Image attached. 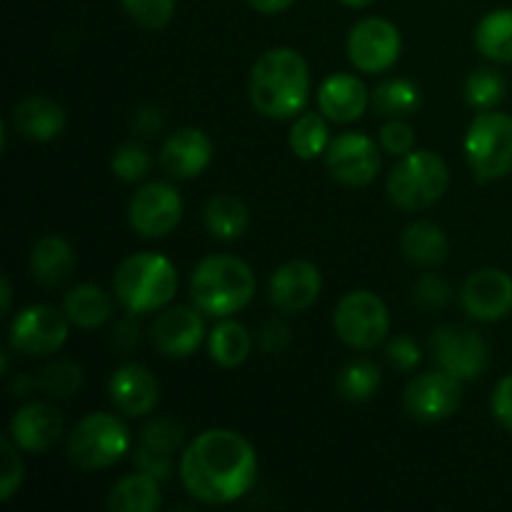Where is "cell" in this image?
<instances>
[{
  "instance_id": "cell-1",
  "label": "cell",
  "mask_w": 512,
  "mask_h": 512,
  "mask_svg": "<svg viewBox=\"0 0 512 512\" xmlns=\"http://www.w3.org/2000/svg\"><path fill=\"white\" fill-rule=\"evenodd\" d=\"M180 478L185 490L200 503H235L253 488L258 478L253 445L235 430H205L183 450Z\"/></svg>"
},
{
  "instance_id": "cell-2",
  "label": "cell",
  "mask_w": 512,
  "mask_h": 512,
  "mask_svg": "<svg viewBox=\"0 0 512 512\" xmlns=\"http://www.w3.org/2000/svg\"><path fill=\"white\" fill-rule=\"evenodd\" d=\"M250 100L265 118H293L308 103L310 70L293 48H273L255 60L250 70Z\"/></svg>"
},
{
  "instance_id": "cell-3",
  "label": "cell",
  "mask_w": 512,
  "mask_h": 512,
  "mask_svg": "<svg viewBox=\"0 0 512 512\" xmlns=\"http://www.w3.org/2000/svg\"><path fill=\"white\" fill-rule=\"evenodd\" d=\"M255 275L248 263L233 255H210L200 260L190 278V298L200 313L228 318L253 300Z\"/></svg>"
},
{
  "instance_id": "cell-4",
  "label": "cell",
  "mask_w": 512,
  "mask_h": 512,
  "mask_svg": "<svg viewBox=\"0 0 512 512\" xmlns=\"http://www.w3.org/2000/svg\"><path fill=\"white\" fill-rule=\"evenodd\" d=\"M115 298L130 313H153L165 308L178 290L175 265L160 253H135L120 263L113 278Z\"/></svg>"
},
{
  "instance_id": "cell-5",
  "label": "cell",
  "mask_w": 512,
  "mask_h": 512,
  "mask_svg": "<svg viewBox=\"0 0 512 512\" xmlns=\"http://www.w3.org/2000/svg\"><path fill=\"white\" fill-rule=\"evenodd\" d=\"M450 170L433 150H410L388 178V195L398 208L420 210L440 200L448 190Z\"/></svg>"
},
{
  "instance_id": "cell-6",
  "label": "cell",
  "mask_w": 512,
  "mask_h": 512,
  "mask_svg": "<svg viewBox=\"0 0 512 512\" xmlns=\"http://www.w3.org/2000/svg\"><path fill=\"white\" fill-rule=\"evenodd\" d=\"M130 448V433L120 418L110 413H90L68 438V455L75 468L93 473L118 463Z\"/></svg>"
},
{
  "instance_id": "cell-7",
  "label": "cell",
  "mask_w": 512,
  "mask_h": 512,
  "mask_svg": "<svg viewBox=\"0 0 512 512\" xmlns=\"http://www.w3.org/2000/svg\"><path fill=\"white\" fill-rule=\"evenodd\" d=\"M465 158L478 180H498L512 173V118L480 113L465 133Z\"/></svg>"
},
{
  "instance_id": "cell-8",
  "label": "cell",
  "mask_w": 512,
  "mask_h": 512,
  "mask_svg": "<svg viewBox=\"0 0 512 512\" xmlns=\"http://www.w3.org/2000/svg\"><path fill=\"white\" fill-rule=\"evenodd\" d=\"M335 333L358 350H373L388 338L390 315L383 300L370 290H353L335 308Z\"/></svg>"
},
{
  "instance_id": "cell-9",
  "label": "cell",
  "mask_w": 512,
  "mask_h": 512,
  "mask_svg": "<svg viewBox=\"0 0 512 512\" xmlns=\"http://www.w3.org/2000/svg\"><path fill=\"white\" fill-rule=\"evenodd\" d=\"M68 323V315L50 305H30L10 323V345L33 358H48L68 340Z\"/></svg>"
},
{
  "instance_id": "cell-10",
  "label": "cell",
  "mask_w": 512,
  "mask_h": 512,
  "mask_svg": "<svg viewBox=\"0 0 512 512\" xmlns=\"http://www.w3.org/2000/svg\"><path fill=\"white\" fill-rule=\"evenodd\" d=\"M128 218L143 238H165L183 220V198L173 185L148 183L130 200Z\"/></svg>"
},
{
  "instance_id": "cell-11",
  "label": "cell",
  "mask_w": 512,
  "mask_h": 512,
  "mask_svg": "<svg viewBox=\"0 0 512 512\" xmlns=\"http://www.w3.org/2000/svg\"><path fill=\"white\" fill-rule=\"evenodd\" d=\"M430 345L440 368L458 380H475L488 368V343L483 335L470 328H458V325L438 328Z\"/></svg>"
},
{
  "instance_id": "cell-12",
  "label": "cell",
  "mask_w": 512,
  "mask_h": 512,
  "mask_svg": "<svg viewBox=\"0 0 512 512\" xmlns=\"http://www.w3.org/2000/svg\"><path fill=\"white\" fill-rule=\"evenodd\" d=\"M403 38L390 20L365 18L350 30L348 58L363 73H383L400 58Z\"/></svg>"
},
{
  "instance_id": "cell-13",
  "label": "cell",
  "mask_w": 512,
  "mask_h": 512,
  "mask_svg": "<svg viewBox=\"0 0 512 512\" xmlns=\"http://www.w3.org/2000/svg\"><path fill=\"white\" fill-rule=\"evenodd\" d=\"M325 163H328L330 175L340 185L363 188V185L373 183L380 173L378 145L363 133H343L328 145Z\"/></svg>"
},
{
  "instance_id": "cell-14",
  "label": "cell",
  "mask_w": 512,
  "mask_h": 512,
  "mask_svg": "<svg viewBox=\"0 0 512 512\" xmlns=\"http://www.w3.org/2000/svg\"><path fill=\"white\" fill-rule=\"evenodd\" d=\"M460 403H463L460 380L445 370L418 375L405 388V410L423 423L450 418L460 408Z\"/></svg>"
},
{
  "instance_id": "cell-15",
  "label": "cell",
  "mask_w": 512,
  "mask_h": 512,
  "mask_svg": "<svg viewBox=\"0 0 512 512\" xmlns=\"http://www.w3.org/2000/svg\"><path fill=\"white\" fill-rule=\"evenodd\" d=\"M463 308L480 323H495L512 310V278L505 270L485 268L470 275L463 285Z\"/></svg>"
},
{
  "instance_id": "cell-16",
  "label": "cell",
  "mask_w": 512,
  "mask_h": 512,
  "mask_svg": "<svg viewBox=\"0 0 512 512\" xmlns=\"http://www.w3.org/2000/svg\"><path fill=\"white\" fill-rule=\"evenodd\" d=\"M323 278L308 260H290L280 265L270 278V300L283 313H303L318 300Z\"/></svg>"
},
{
  "instance_id": "cell-17",
  "label": "cell",
  "mask_w": 512,
  "mask_h": 512,
  "mask_svg": "<svg viewBox=\"0 0 512 512\" xmlns=\"http://www.w3.org/2000/svg\"><path fill=\"white\" fill-rule=\"evenodd\" d=\"M153 345L165 358H190L205 338L198 308H170L153 323Z\"/></svg>"
},
{
  "instance_id": "cell-18",
  "label": "cell",
  "mask_w": 512,
  "mask_h": 512,
  "mask_svg": "<svg viewBox=\"0 0 512 512\" xmlns=\"http://www.w3.org/2000/svg\"><path fill=\"white\" fill-rule=\"evenodd\" d=\"M110 400L128 418L153 413L160 400V385L148 368L138 363L120 365L110 378Z\"/></svg>"
},
{
  "instance_id": "cell-19",
  "label": "cell",
  "mask_w": 512,
  "mask_h": 512,
  "mask_svg": "<svg viewBox=\"0 0 512 512\" xmlns=\"http://www.w3.org/2000/svg\"><path fill=\"white\" fill-rule=\"evenodd\" d=\"M213 158V143L198 128H183L165 140L160 150V165L175 180L198 178Z\"/></svg>"
},
{
  "instance_id": "cell-20",
  "label": "cell",
  "mask_w": 512,
  "mask_h": 512,
  "mask_svg": "<svg viewBox=\"0 0 512 512\" xmlns=\"http://www.w3.org/2000/svg\"><path fill=\"white\" fill-rule=\"evenodd\" d=\"M63 435V418L53 405L30 403L10 420V438L25 453H45Z\"/></svg>"
},
{
  "instance_id": "cell-21",
  "label": "cell",
  "mask_w": 512,
  "mask_h": 512,
  "mask_svg": "<svg viewBox=\"0 0 512 512\" xmlns=\"http://www.w3.org/2000/svg\"><path fill=\"white\" fill-rule=\"evenodd\" d=\"M368 103V88H365L363 80L350 73L330 75L318 90L320 113L335 123H353V120L363 118Z\"/></svg>"
},
{
  "instance_id": "cell-22",
  "label": "cell",
  "mask_w": 512,
  "mask_h": 512,
  "mask_svg": "<svg viewBox=\"0 0 512 512\" xmlns=\"http://www.w3.org/2000/svg\"><path fill=\"white\" fill-rule=\"evenodd\" d=\"M13 128L23 138L45 143L63 133L65 110L45 95H30L13 108Z\"/></svg>"
},
{
  "instance_id": "cell-23",
  "label": "cell",
  "mask_w": 512,
  "mask_h": 512,
  "mask_svg": "<svg viewBox=\"0 0 512 512\" xmlns=\"http://www.w3.org/2000/svg\"><path fill=\"white\" fill-rule=\"evenodd\" d=\"M75 263V250L68 240L58 238V235H48L35 243L33 255H30V270L33 278L38 280L45 288H55V285L65 283L73 275Z\"/></svg>"
},
{
  "instance_id": "cell-24",
  "label": "cell",
  "mask_w": 512,
  "mask_h": 512,
  "mask_svg": "<svg viewBox=\"0 0 512 512\" xmlns=\"http://www.w3.org/2000/svg\"><path fill=\"white\" fill-rule=\"evenodd\" d=\"M163 503L160 483L155 475L140 473L118 480L108 495V508L113 512H155Z\"/></svg>"
},
{
  "instance_id": "cell-25",
  "label": "cell",
  "mask_w": 512,
  "mask_h": 512,
  "mask_svg": "<svg viewBox=\"0 0 512 512\" xmlns=\"http://www.w3.org/2000/svg\"><path fill=\"white\" fill-rule=\"evenodd\" d=\"M400 248H403L405 258L413 260L415 265L433 268V265L443 263L448 255V238L440 225L430 223V220H418L405 228Z\"/></svg>"
},
{
  "instance_id": "cell-26",
  "label": "cell",
  "mask_w": 512,
  "mask_h": 512,
  "mask_svg": "<svg viewBox=\"0 0 512 512\" xmlns=\"http://www.w3.org/2000/svg\"><path fill=\"white\" fill-rule=\"evenodd\" d=\"M63 313L68 315V320L73 325L83 330H93L100 328L105 320L110 318L113 313V303H110L108 293L98 285H78V288L70 290L65 295V303H63Z\"/></svg>"
},
{
  "instance_id": "cell-27",
  "label": "cell",
  "mask_w": 512,
  "mask_h": 512,
  "mask_svg": "<svg viewBox=\"0 0 512 512\" xmlns=\"http://www.w3.org/2000/svg\"><path fill=\"white\" fill-rule=\"evenodd\" d=\"M203 220L205 228L215 240H238L248 230L250 215L243 200L223 193L208 200L203 210Z\"/></svg>"
},
{
  "instance_id": "cell-28",
  "label": "cell",
  "mask_w": 512,
  "mask_h": 512,
  "mask_svg": "<svg viewBox=\"0 0 512 512\" xmlns=\"http://www.w3.org/2000/svg\"><path fill=\"white\" fill-rule=\"evenodd\" d=\"M475 45L495 63H512V8L485 15L475 28Z\"/></svg>"
},
{
  "instance_id": "cell-29",
  "label": "cell",
  "mask_w": 512,
  "mask_h": 512,
  "mask_svg": "<svg viewBox=\"0 0 512 512\" xmlns=\"http://www.w3.org/2000/svg\"><path fill=\"white\" fill-rule=\"evenodd\" d=\"M210 358L220 365V368H238L248 360L250 350H253V340H250L248 330L235 320H225V323L215 325L210 333Z\"/></svg>"
},
{
  "instance_id": "cell-30",
  "label": "cell",
  "mask_w": 512,
  "mask_h": 512,
  "mask_svg": "<svg viewBox=\"0 0 512 512\" xmlns=\"http://www.w3.org/2000/svg\"><path fill=\"white\" fill-rule=\"evenodd\" d=\"M370 105L378 115L385 118H400V115H410L420 105V90L415 88L410 80L393 78L385 80L375 88Z\"/></svg>"
},
{
  "instance_id": "cell-31",
  "label": "cell",
  "mask_w": 512,
  "mask_h": 512,
  "mask_svg": "<svg viewBox=\"0 0 512 512\" xmlns=\"http://www.w3.org/2000/svg\"><path fill=\"white\" fill-rule=\"evenodd\" d=\"M328 145V125H325L323 113H305L295 120L290 130V148L298 158L315 160L328 150Z\"/></svg>"
},
{
  "instance_id": "cell-32",
  "label": "cell",
  "mask_w": 512,
  "mask_h": 512,
  "mask_svg": "<svg viewBox=\"0 0 512 512\" xmlns=\"http://www.w3.org/2000/svg\"><path fill=\"white\" fill-rule=\"evenodd\" d=\"M80 385H83V370L73 360H55V363L45 365L38 375V388L58 400L73 398Z\"/></svg>"
},
{
  "instance_id": "cell-33",
  "label": "cell",
  "mask_w": 512,
  "mask_h": 512,
  "mask_svg": "<svg viewBox=\"0 0 512 512\" xmlns=\"http://www.w3.org/2000/svg\"><path fill=\"white\" fill-rule=\"evenodd\" d=\"M378 388H380V370L378 365L370 363V360H355V363H350L338 378L340 395H343L345 400H353V403L370 400Z\"/></svg>"
},
{
  "instance_id": "cell-34",
  "label": "cell",
  "mask_w": 512,
  "mask_h": 512,
  "mask_svg": "<svg viewBox=\"0 0 512 512\" xmlns=\"http://www.w3.org/2000/svg\"><path fill=\"white\" fill-rule=\"evenodd\" d=\"M465 98L480 110L495 108L505 98V78L493 68H480L465 80Z\"/></svg>"
},
{
  "instance_id": "cell-35",
  "label": "cell",
  "mask_w": 512,
  "mask_h": 512,
  "mask_svg": "<svg viewBox=\"0 0 512 512\" xmlns=\"http://www.w3.org/2000/svg\"><path fill=\"white\" fill-rule=\"evenodd\" d=\"M183 440L185 430L178 423H173V420H153V423L143 428L140 448L150 450L155 455H163V458H173L183 448Z\"/></svg>"
},
{
  "instance_id": "cell-36",
  "label": "cell",
  "mask_w": 512,
  "mask_h": 512,
  "mask_svg": "<svg viewBox=\"0 0 512 512\" xmlns=\"http://www.w3.org/2000/svg\"><path fill=\"white\" fill-rule=\"evenodd\" d=\"M110 168H113L115 178L125 180V183H138L150 173V155L140 143H125L115 150Z\"/></svg>"
},
{
  "instance_id": "cell-37",
  "label": "cell",
  "mask_w": 512,
  "mask_h": 512,
  "mask_svg": "<svg viewBox=\"0 0 512 512\" xmlns=\"http://www.w3.org/2000/svg\"><path fill=\"white\" fill-rule=\"evenodd\" d=\"M125 13L148 30H160L170 23L175 13V0H120Z\"/></svg>"
},
{
  "instance_id": "cell-38",
  "label": "cell",
  "mask_w": 512,
  "mask_h": 512,
  "mask_svg": "<svg viewBox=\"0 0 512 512\" xmlns=\"http://www.w3.org/2000/svg\"><path fill=\"white\" fill-rule=\"evenodd\" d=\"M0 450H3V478H0V500L13 498L15 490L23 483V460H20L18 445L13 438L0 440Z\"/></svg>"
},
{
  "instance_id": "cell-39",
  "label": "cell",
  "mask_w": 512,
  "mask_h": 512,
  "mask_svg": "<svg viewBox=\"0 0 512 512\" xmlns=\"http://www.w3.org/2000/svg\"><path fill=\"white\" fill-rule=\"evenodd\" d=\"M413 298L420 308L438 310V308H445V305L450 303V298H453V290H450V285L445 283L443 278H438V275H425V278H420L418 285H415Z\"/></svg>"
},
{
  "instance_id": "cell-40",
  "label": "cell",
  "mask_w": 512,
  "mask_h": 512,
  "mask_svg": "<svg viewBox=\"0 0 512 512\" xmlns=\"http://www.w3.org/2000/svg\"><path fill=\"white\" fill-rule=\"evenodd\" d=\"M380 143H383V148L388 150V153L403 158V155H408L410 150H413L415 133L408 123H403V120H390V123H385L383 128H380Z\"/></svg>"
},
{
  "instance_id": "cell-41",
  "label": "cell",
  "mask_w": 512,
  "mask_h": 512,
  "mask_svg": "<svg viewBox=\"0 0 512 512\" xmlns=\"http://www.w3.org/2000/svg\"><path fill=\"white\" fill-rule=\"evenodd\" d=\"M388 360L398 370H413L420 363V350L415 340L408 338V335H398L395 340H390Z\"/></svg>"
},
{
  "instance_id": "cell-42",
  "label": "cell",
  "mask_w": 512,
  "mask_h": 512,
  "mask_svg": "<svg viewBox=\"0 0 512 512\" xmlns=\"http://www.w3.org/2000/svg\"><path fill=\"white\" fill-rule=\"evenodd\" d=\"M290 343V330L288 325L280 323V320H270L265 323V328L260 330V348L268 355H278L288 348Z\"/></svg>"
},
{
  "instance_id": "cell-43",
  "label": "cell",
  "mask_w": 512,
  "mask_h": 512,
  "mask_svg": "<svg viewBox=\"0 0 512 512\" xmlns=\"http://www.w3.org/2000/svg\"><path fill=\"white\" fill-rule=\"evenodd\" d=\"M493 415L505 430L512 433V375L503 378L493 393Z\"/></svg>"
},
{
  "instance_id": "cell-44",
  "label": "cell",
  "mask_w": 512,
  "mask_h": 512,
  "mask_svg": "<svg viewBox=\"0 0 512 512\" xmlns=\"http://www.w3.org/2000/svg\"><path fill=\"white\" fill-rule=\"evenodd\" d=\"M133 460H135V465H138L140 470L155 475L158 480L170 478V473H173V458H163V455H155V453H150V450L140 448V445H138V450H135Z\"/></svg>"
},
{
  "instance_id": "cell-45",
  "label": "cell",
  "mask_w": 512,
  "mask_h": 512,
  "mask_svg": "<svg viewBox=\"0 0 512 512\" xmlns=\"http://www.w3.org/2000/svg\"><path fill=\"white\" fill-rule=\"evenodd\" d=\"M133 128L138 135L153 138V135H158L160 130H163V115L155 108H140L138 113H135Z\"/></svg>"
},
{
  "instance_id": "cell-46",
  "label": "cell",
  "mask_w": 512,
  "mask_h": 512,
  "mask_svg": "<svg viewBox=\"0 0 512 512\" xmlns=\"http://www.w3.org/2000/svg\"><path fill=\"white\" fill-rule=\"evenodd\" d=\"M140 343V330L133 320H120L113 328V345L120 353H130Z\"/></svg>"
},
{
  "instance_id": "cell-47",
  "label": "cell",
  "mask_w": 512,
  "mask_h": 512,
  "mask_svg": "<svg viewBox=\"0 0 512 512\" xmlns=\"http://www.w3.org/2000/svg\"><path fill=\"white\" fill-rule=\"evenodd\" d=\"M248 3H250V8H255L258 13L273 15V13H280V10L290 8L295 0H248Z\"/></svg>"
},
{
  "instance_id": "cell-48",
  "label": "cell",
  "mask_w": 512,
  "mask_h": 512,
  "mask_svg": "<svg viewBox=\"0 0 512 512\" xmlns=\"http://www.w3.org/2000/svg\"><path fill=\"white\" fill-rule=\"evenodd\" d=\"M33 388H38V378H30V375H18V378L13 380V385H10V393L25 398V395L33 393Z\"/></svg>"
},
{
  "instance_id": "cell-49",
  "label": "cell",
  "mask_w": 512,
  "mask_h": 512,
  "mask_svg": "<svg viewBox=\"0 0 512 512\" xmlns=\"http://www.w3.org/2000/svg\"><path fill=\"white\" fill-rule=\"evenodd\" d=\"M0 295H3V305H0V310H3V315H8L10 303H13V290H10L8 275H3V283H0Z\"/></svg>"
},
{
  "instance_id": "cell-50",
  "label": "cell",
  "mask_w": 512,
  "mask_h": 512,
  "mask_svg": "<svg viewBox=\"0 0 512 512\" xmlns=\"http://www.w3.org/2000/svg\"><path fill=\"white\" fill-rule=\"evenodd\" d=\"M343 5H348V8H368L370 3H375V0H340Z\"/></svg>"
}]
</instances>
